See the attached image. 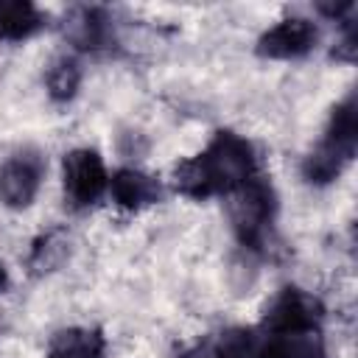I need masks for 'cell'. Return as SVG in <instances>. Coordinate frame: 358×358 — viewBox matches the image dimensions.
Masks as SVG:
<instances>
[{"label": "cell", "instance_id": "obj_1", "mask_svg": "<svg viewBox=\"0 0 358 358\" xmlns=\"http://www.w3.org/2000/svg\"><path fill=\"white\" fill-rule=\"evenodd\" d=\"M252 176H257L255 151L235 131H215L204 151L173 168L176 190L190 199H210L218 193L229 196Z\"/></svg>", "mask_w": 358, "mask_h": 358}, {"label": "cell", "instance_id": "obj_2", "mask_svg": "<svg viewBox=\"0 0 358 358\" xmlns=\"http://www.w3.org/2000/svg\"><path fill=\"white\" fill-rule=\"evenodd\" d=\"M358 145V103L355 92H350L330 115L327 131L322 143L305 157L302 173L310 185H327L352 162Z\"/></svg>", "mask_w": 358, "mask_h": 358}, {"label": "cell", "instance_id": "obj_3", "mask_svg": "<svg viewBox=\"0 0 358 358\" xmlns=\"http://www.w3.org/2000/svg\"><path fill=\"white\" fill-rule=\"evenodd\" d=\"M277 213V196L263 176H252L235 193H229V215L235 235L243 246L260 249Z\"/></svg>", "mask_w": 358, "mask_h": 358}, {"label": "cell", "instance_id": "obj_4", "mask_svg": "<svg viewBox=\"0 0 358 358\" xmlns=\"http://www.w3.org/2000/svg\"><path fill=\"white\" fill-rule=\"evenodd\" d=\"M45 159L34 148H22L11 154L0 165V201L11 210H22L36 199V190L42 185Z\"/></svg>", "mask_w": 358, "mask_h": 358}, {"label": "cell", "instance_id": "obj_5", "mask_svg": "<svg viewBox=\"0 0 358 358\" xmlns=\"http://www.w3.org/2000/svg\"><path fill=\"white\" fill-rule=\"evenodd\" d=\"M64 193L70 199L73 207H90L95 204L106 185H109V176H106V168H103V159L98 151L92 148H76L64 157Z\"/></svg>", "mask_w": 358, "mask_h": 358}, {"label": "cell", "instance_id": "obj_6", "mask_svg": "<svg viewBox=\"0 0 358 358\" xmlns=\"http://www.w3.org/2000/svg\"><path fill=\"white\" fill-rule=\"evenodd\" d=\"M322 322V302L302 288H282L263 319V333L313 330Z\"/></svg>", "mask_w": 358, "mask_h": 358}, {"label": "cell", "instance_id": "obj_7", "mask_svg": "<svg viewBox=\"0 0 358 358\" xmlns=\"http://www.w3.org/2000/svg\"><path fill=\"white\" fill-rule=\"evenodd\" d=\"M319 39V28L305 17L280 20L257 39V53L263 59H299L313 50Z\"/></svg>", "mask_w": 358, "mask_h": 358}, {"label": "cell", "instance_id": "obj_8", "mask_svg": "<svg viewBox=\"0 0 358 358\" xmlns=\"http://www.w3.org/2000/svg\"><path fill=\"white\" fill-rule=\"evenodd\" d=\"M109 187H112L115 204L123 210H143L162 199V185L137 168H120L109 179Z\"/></svg>", "mask_w": 358, "mask_h": 358}, {"label": "cell", "instance_id": "obj_9", "mask_svg": "<svg viewBox=\"0 0 358 358\" xmlns=\"http://www.w3.org/2000/svg\"><path fill=\"white\" fill-rule=\"evenodd\" d=\"M255 358H322V336L313 330L263 333L257 338Z\"/></svg>", "mask_w": 358, "mask_h": 358}, {"label": "cell", "instance_id": "obj_10", "mask_svg": "<svg viewBox=\"0 0 358 358\" xmlns=\"http://www.w3.org/2000/svg\"><path fill=\"white\" fill-rule=\"evenodd\" d=\"M64 34L73 39L76 48L81 50H98L109 45V34H112V22L109 14L98 6H78L70 11Z\"/></svg>", "mask_w": 358, "mask_h": 358}, {"label": "cell", "instance_id": "obj_11", "mask_svg": "<svg viewBox=\"0 0 358 358\" xmlns=\"http://www.w3.org/2000/svg\"><path fill=\"white\" fill-rule=\"evenodd\" d=\"M45 25V14L28 0H0V39L22 42Z\"/></svg>", "mask_w": 358, "mask_h": 358}, {"label": "cell", "instance_id": "obj_12", "mask_svg": "<svg viewBox=\"0 0 358 358\" xmlns=\"http://www.w3.org/2000/svg\"><path fill=\"white\" fill-rule=\"evenodd\" d=\"M48 358H103V336L90 327L59 330L48 347Z\"/></svg>", "mask_w": 358, "mask_h": 358}, {"label": "cell", "instance_id": "obj_13", "mask_svg": "<svg viewBox=\"0 0 358 358\" xmlns=\"http://www.w3.org/2000/svg\"><path fill=\"white\" fill-rule=\"evenodd\" d=\"M45 84H48V95L59 103L70 101L76 92H78V84H81V67L73 56H59L50 62L48 67V76H45Z\"/></svg>", "mask_w": 358, "mask_h": 358}, {"label": "cell", "instance_id": "obj_14", "mask_svg": "<svg viewBox=\"0 0 358 358\" xmlns=\"http://www.w3.org/2000/svg\"><path fill=\"white\" fill-rule=\"evenodd\" d=\"M64 255H67V235L59 232V229H53V232L42 235L34 243V252H31L28 266H31L34 274H45V271H53L62 263Z\"/></svg>", "mask_w": 358, "mask_h": 358}, {"label": "cell", "instance_id": "obj_15", "mask_svg": "<svg viewBox=\"0 0 358 358\" xmlns=\"http://www.w3.org/2000/svg\"><path fill=\"white\" fill-rule=\"evenodd\" d=\"M179 358H221V350L215 341H204V344H196L193 350L182 352Z\"/></svg>", "mask_w": 358, "mask_h": 358}, {"label": "cell", "instance_id": "obj_16", "mask_svg": "<svg viewBox=\"0 0 358 358\" xmlns=\"http://www.w3.org/2000/svg\"><path fill=\"white\" fill-rule=\"evenodd\" d=\"M352 8H355L352 0H341V3H319V11L327 14V17H333V20H341V17L350 14Z\"/></svg>", "mask_w": 358, "mask_h": 358}, {"label": "cell", "instance_id": "obj_17", "mask_svg": "<svg viewBox=\"0 0 358 358\" xmlns=\"http://www.w3.org/2000/svg\"><path fill=\"white\" fill-rule=\"evenodd\" d=\"M8 285V274H6V268H3V263H0V291Z\"/></svg>", "mask_w": 358, "mask_h": 358}]
</instances>
